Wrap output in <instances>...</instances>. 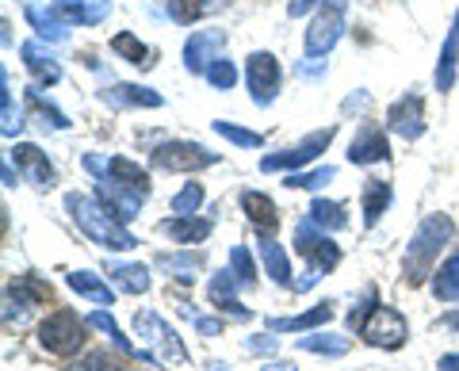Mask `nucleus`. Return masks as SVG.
Here are the masks:
<instances>
[{
    "label": "nucleus",
    "mask_w": 459,
    "mask_h": 371,
    "mask_svg": "<svg viewBox=\"0 0 459 371\" xmlns=\"http://www.w3.org/2000/svg\"><path fill=\"white\" fill-rule=\"evenodd\" d=\"M276 345H280L276 337H249V341H246L249 352H276Z\"/></svg>",
    "instance_id": "a18cd8bd"
},
{
    "label": "nucleus",
    "mask_w": 459,
    "mask_h": 371,
    "mask_svg": "<svg viewBox=\"0 0 459 371\" xmlns=\"http://www.w3.org/2000/svg\"><path fill=\"white\" fill-rule=\"evenodd\" d=\"M0 111H4V123H0V131H4V138H12L20 131V108L12 104V89H8V73H4V96H0Z\"/></svg>",
    "instance_id": "79ce46f5"
},
{
    "label": "nucleus",
    "mask_w": 459,
    "mask_h": 371,
    "mask_svg": "<svg viewBox=\"0 0 459 371\" xmlns=\"http://www.w3.org/2000/svg\"><path fill=\"white\" fill-rule=\"evenodd\" d=\"M241 211H246L249 226L261 237H272L280 230V211H276V203H272L264 192H246V195H241Z\"/></svg>",
    "instance_id": "6ab92c4d"
},
{
    "label": "nucleus",
    "mask_w": 459,
    "mask_h": 371,
    "mask_svg": "<svg viewBox=\"0 0 459 371\" xmlns=\"http://www.w3.org/2000/svg\"><path fill=\"white\" fill-rule=\"evenodd\" d=\"M204 77H207V81H211L219 92H230V89H234V84H238V65L230 62V58H214V62H211V69H207Z\"/></svg>",
    "instance_id": "58836bf2"
},
{
    "label": "nucleus",
    "mask_w": 459,
    "mask_h": 371,
    "mask_svg": "<svg viewBox=\"0 0 459 371\" xmlns=\"http://www.w3.org/2000/svg\"><path fill=\"white\" fill-rule=\"evenodd\" d=\"M84 168H89L96 180H104V184H123V188H131V192L150 195V173L142 165H134L131 157H111V161H100L96 153H89V157H84Z\"/></svg>",
    "instance_id": "1a4fd4ad"
},
{
    "label": "nucleus",
    "mask_w": 459,
    "mask_h": 371,
    "mask_svg": "<svg viewBox=\"0 0 459 371\" xmlns=\"http://www.w3.org/2000/svg\"><path fill=\"white\" fill-rule=\"evenodd\" d=\"M20 58H23L27 69H31V77H35L39 84H57V81H62V65H57L54 54L42 50L39 42H23V47H20Z\"/></svg>",
    "instance_id": "4be33fe9"
},
{
    "label": "nucleus",
    "mask_w": 459,
    "mask_h": 371,
    "mask_svg": "<svg viewBox=\"0 0 459 371\" xmlns=\"http://www.w3.org/2000/svg\"><path fill=\"white\" fill-rule=\"evenodd\" d=\"M444 322H448L452 330H459V310H452V314H448V318H444Z\"/></svg>",
    "instance_id": "3c124183"
},
{
    "label": "nucleus",
    "mask_w": 459,
    "mask_h": 371,
    "mask_svg": "<svg viewBox=\"0 0 459 371\" xmlns=\"http://www.w3.org/2000/svg\"><path fill=\"white\" fill-rule=\"evenodd\" d=\"M455 62H459V31L448 35V42H444L440 50V65H437V89L448 92L455 84Z\"/></svg>",
    "instance_id": "72a5a7b5"
},
{
    "label": "nucleus",
    "mask_w": 459,
    "mask_h": 371,
    "mask_svg": "<svg viewBox=\"0 0 459 371\" xmlns=\"http://www.w3.org/2000/svg\"><path fill=\"white\" fill-rule=\"evenodd\" d=\"M230 272H234V280L241 283V288H253L256 283V264H253V253L246 246H234L230 249Z\"/></svg>",
    "instance_id": "4c0bfd02"
},
{
    "label": "nucleus",
    "mask_w": 459,
    "mask_h": 371,
    "mask_svg": "<svg viewBox=\"0 0 459 371\" xmlns=\"http://www.w3.org/2000/svg\"><path fill=\"white\" fill-rule=\"evenodd\" d=\"M96 199L111 211L115 219H123V222H131L138 215V207L146 203V195H142V192H131V188H123V184H104V180L96 184Z\"/></svg>",
    "instance_id": "f3484780"
},
{
    "label": "nucleus",
    "mask_w": 459,
    "mask_h": 371,
    "mask_svg": "<svg viewBox=\"0 0 459 371\" xmlns=\"http://www.w3.org/2000/svg\"><path fill=\"white\" fill-rule=\"evenodd\" d=\"M226 47V31H195L188 42H184V65H188V73H207L211 62L214 58H222V50Z\"/></svg>",
    "instance_id": "f8f14e48"
},
{
    "label": "nucleus",
    "mask_w": 459,
    "mask_h": 371,
    "mask_svg": "<svg viewBox=\"0 0 459 371\" xmlns=\"http://www.w3.org/2000/svg\"><path fill=\"white\" fill-rule=\"evenodd\" d=\"M333 134H337V126H325V131H314L303 142H295V146L261 157V173H299V168L310 165L318 153H325V146L333 142Z\"/></svg>",
    "instance_id": "423d86ee"
},
{
    "label": "nucleus",
    "mask_w": 459,
    "mask_h": 371,
    "mask_svg": "<svg viewBox=\"0 0 459 371\" xmlns=\"http://www.w3.org/2000/svg\"><path fill=\"white\" fill-rule=\"evenodd\" d=\"M12 161L23 168L27 180H31L35 188H42V192H50V188H54V168H50L47 153H42L39 146H31V142H20V146L12 150Z\"/></svg>",
    "instance_id": "a211bd4d"
},
{
    "label": "nucleus",
    "mask_w": 459,
    "mask_h": 371,
    "mask_svg": "<svg viewBox=\"0 0 459 371\" xmlns=\"http://www.w3.org/2000/svg\"><path fill=\"white\" fill-rule=\"evenodd\" d=\"M356 330H360V337L368 341L371 349H386V352L402 349L406 345V337H410L406 318H402L394 306H379V303H371V310L356 322Z\"/></svg>",
    "instance_id": "39448f33"
},
{
    "label": "nucleus",
    "mask_w": 459,
    "mask_h": 371,
    "mask_svg": "<svg viewBox=\"0 0 459 371\" xmlns=\"http://www.w3.org/2000/svg\"><path fill=\"white\" fill-rule=\"evenodd\" d=\"M214 134H222L226 142H234V146H241V150H261L264 146V134L246 131V126L226 123V119H214Z\"/></svg>",
    "instance_id": "e433bc0d"
},
{
    "label": "nucleus",
    "mask_w": 459,
    "mask_h": 371,
    "mask_svg": "<svg viewBox=\"0 0 459 371\" xmlns=\"http://www.w3.org/2000/svg\"><path fill=\"white\" fill-rule=\"evenodd\" d=\"M150 161L161 173H195V168L219 165V153H211L199 142H165V146H157L150 153Z\"/></svg>",
    "instance_id": "0eeeda50"
},
{
    "label": "nucleus",
    "mask_w": 459,
    "mask_h": 371,
    "mask_svg": "<svg viewBox=\"0 0 459 371\" xmlns=\"http://www.w3.org/2000/svg\"><path fill=\"white\" fill-rule=\"evenodd\" d=\"M261 264L280 288H291V261H287V253L276 237H261Z\"/></svg>",
    "instance_id": "a878e982"
},
{
    "label": "nucleus",
    "mask_w": 459,
    "mask_h": 371,
    "mask_svg": "<svg viewBox=\"0 0 459 371\" xmlns=\"http://www.w3.org/2000/svg\"><path fill=\"white\" fill-rule=\"evenodd\" d=\"M0 173H4V184H8V188H16V180H20V177H12V161H4V168H0Z\"/></svg>",
    "instance_id": "8fccbe9b"
},
{
    "label": "nucleus",
    "mask_w": 459,
    "mask_h": 371,
    "mask_svg": "<svg viewBox=\"0 0 459 371\" xmlns=\"http://www.w3.org/2000/svg\"><path fill=\"white\" fill-rule=\"evenodd\" d=\"M134 337L150 341L153 349H161L165 360H172V364H188V352H184L177 330H172V325L161 318V314H153V310L134 314Z\"/></svg>",
    "instance_id": "9d476101"
},
{
    "label": "nucleus",
    "mask_w": 459,
    "mask_h": 371,
    "mask_svg": "<svg viewBox=\"0 0 459 371\" xmlns=\"http://www.w3.org/2000/svg\"><path fill=\"white\" fill-rule=\"evenodd\" d=\"M47 298H50V283H42L35 276H16V283H8V303L20 306V318H23L27 306L47 303Z\"/></svg>",
    "instance_id": "393cba45"
},
{
    "label": "nucleus",
    "mask_w": 459,
    "mask_h": 371,
    "mask_svg": "<svg viewBox=\"0 0 459 371\" xmlns=\"http://www.w3.org/2000/svg\"><path fill=\"white\" fill-rule=\"evenodd\" d=\"M84 330H89V318H77L74 310H54L39 325V345L54 356H74L84 349Z\"/></svg>",
    "instance_id": "20e7f679"
},
{
    "label": "nucleus",
    "mask_w": 459,
    "mask_h": 371,
    "mask_svg": "<svg viewBox=\"0 0 459 371\" xmlns=\"http://www.w3.org/2000/svg\"><path fill=\"white\" fill-rule=\"evenodd\" d=\"M246 81H249L253 104L268 108L272 99H276V92H280V62L272 58L268 50L249 54V62H246Z\"/></svg>",
    "instance_id": "9b49d317"
},
{
    "label": "nucleus",
    "mask_w": 459,
    "mask_h": 371,
    "mask_svg": "<svg viewBox=\"0 0 459 371\" xmlns=\"http://www.w3.org/2000/svg\"><path fill=\"white\" fill-rule=\"evenodd\" d=\"M234 288H238L234 272H230V268H222V272L211 280V288H207V298H211V306L219 310V314H230V318H234V322H249V318H253V310L238 303Z\"/></svg>",
    "instance_id": "2eb2a0df"
},
{
    "label": "nucleus",
    "mask_w": 459,
    "mask_h": 371,
    "mask_svg": "<svg viewBox=\"0 0 459 371\" xmlns=\"http://www.w3.org/2000/svg\"><path fill=\"white\" fill-rule=\"evenodd\" d=\"M111 104H126V108H161L165 104V96L161 92H153V89H142V84H115L111 92H104Z\"/></svg>",
    "instance_id": "bb28decb"
},
{
    "label": "nucleus",
    "mask_w": 459,
    "mask_h": 371,
    "mask_svg": "<svg viewBox=\"0 0 459 371\" xmlns=\"http://www.w3.org/2000/svg\"><path fill=\"white\" fill-rule=\"evenodd\" d=\"M452 31H459V16H455V23H452Z\"/></svg>",
    "instance_id": "864d4df0"
},
{
    "label": "nucleus",
    "mask_w": 459,
    "mask_h": 371,
    "mask_svg": "<svg viewBox=\"0 0 459 371\" xmlns=\"http://www.w3.org/2000/svg\"><path fill=\"white\" fill-rule=\"evenodd\" d=\"M295 249L307 256L310 261V268H307V276L295 283V291H307V288H314L322 276H329L333 268L341 264V249L333 246V241L325 237V230L318 222H299V230H295Z\"/></svg>",
    "instance_id": "7ed1b4c3"
},
{
    "label": "nucleus",
    "mask_w": 459,
    "mask_h": 371,
    "mask_svg": "<svg viewBox=\"0 0 459 371\" xmlns=\"http://www.w3.org/2000/svg\"><path fill=\"white\" fill-rule=\"evenodd\" d=\"M299 73L314 81V77H325V65H307V62H303V65H299Z\"/></svg>",
    "instance_id": "49530a36"
},
{
    "label": "nucleus",
    "mask_w": 459,
    "mask_h": 371,
    "mask_svg": "<svg viewBox=\"0 0 459 371\" xmlns=\"http://www.w3.org/2000/svg\"><path fill=\"white\" fill-rule=\"evenodd\" d=\"M180 310L188 314L192 325H195V330L204 333V337H219V333H222V318H207V314H195L192 303H180Z\"/></svg>",
    "instance_id": "37998d69"
},
{
    "label": "nucleus",
    "mask_w": 459,
    "mask_h": 371,
    "mask_svg": "<svg viewBox=\"0 0 459 371\" xmlns=\"http://www.w3.org/2000/svg\"><path fill=\"white\" fill-rule=\"evenodd\" d=\"M433 295L440 303H459V249L444 261V268L433 272Z\"/></svg>",
    "instance_id": "c85d7f7f"
},
{
    "label": "nucleus",
    "mask_w": 459,
    "mask_h": 371,
    "mask_svg": "<svg viewBox=\"0 0 459 371\" xmlns=\"http://www.w3.org/2000/svg\"><path fill=\"white\" fill-rule=\"evenodd\" d=\"M261 371H299L291 360H272V364H264Z\"/></svg>",
    "instance_id": "de8ad7c7"
},
{
    "label": "nucleus",
    "mask_w": 459,
    "mask_h": 371,
    "mask_svg": "<svg viewBox=\"0 0 459 371\" xmlns=\"http://www.w3.org/2000/svg\"><path fill=\"white\" fill-rule=\"evenodd\" d=\"M219 8V0H169L165 12H169V20L172 23H199V16H207V12Z\"/></svg>",
    "instance_id": "2f4dec72"
},
{
    "label": "nucleus",
    "mask_w": 459,
    "mask_h": 371,
    "mask_svg": "<svg viewBox=\"0 0 459 371\" xmlns=\"http://www.w3.org/2000/svg\"><path fill=\"white\" fill-rule=\"evenodd\" d=\"M310 222H318L322 230H344L349 226V219H344V207L333 203V199H314L310 211H307Z\"/></svg>",
    "instance_id": "473e14b6"
},
{
    "label": "nucleus",
    "mask_w": 459,
    "mask_h": 371,
    "mask_svg": "<svg viewBox=\"0 0 459 371\" xmlns=\"http://www.w3.org/2000/svg\"><path fill=\"white\" fill-rule=\"evenodd\" d=\"M69 288H74L81 298H89V303H100V306H111L115 303V291L108 288V280L89 272V268H77V272H69Z\"/></svg>",
    "instance_id": "5701e85b"
},
{
    "label": "nucleus",
    "mask_w": 459,
    "mask_h": 371,
    "mask_svg": "<svg viewBox=\"0 0 459 371\" xmlns=\"http://www.w3.org/2000/svg\"><path fill=\"white\" fill-rule=\"evenodd\" d=\"M204 207V184H188L172 195V215H195Z\"/></svg>",
    "instance_id": "ea45409f"
},
{
    "label": "nucleus",
    "mask_w": 459,
    "mask_h": 371,
    "mask_svg": "<svg viewBox=\"0 0 459 371\" xmlns=\"http://www.w3.org/2000/svg\"><path fill=\"white\" fill-rule=\"evenodd\" d=\"M337 177V168H329V165H322V168H310V173H287V188H322V184H329Z\"/></svg>",
    "instance_id": "a19ab883"
},
{
    "label": "nucleus",
    "mask_w": 459,
    "mask_h": 371,
    "mask_svg": "<svg viewBox=\"0 0 459 371\" xmlns=\"http://www.w3.org/2000/svg\"><path fill=\"white\" fill-rule=\"evenodd\" d=\"M207 371H230V367H226L222 360H211V364H207Z\"/></svg>",
    "instance_id": "603ef678"
},
{
    "label": "nucleus",
    "mask_w": 459,
    "mask_h": 371,
    "mask_svg": "<svg viewBox=\"0 0 459 371\" xmlns=\"http://www.w3.org/2000/svg\"><path fill=\"white\" fill-rule=\"evenodd\" d=\"M352 341L349 337H341V333H318V330H310L299 337V349L303 352H318V356H344L349 352Z\"/></svg>",
    "instance_id": "7c9ffc66"
},
{
    "label": "nucleus",
    "mask_w": 459,
    "mask_h": 371,
    "mask_svg": "<svg viewBox=\"0 0 459 371\" xmlns=\"http://www.w3.org/2000/svg\"><path fill=\"white\" fill-rule=\"evenodd\" d=\"M65 211H69V219L77 222V230L89 237V241H96V246L115 249V253H131V249L138 246V237L126 230L123 219H115L111 211L100 203V199L69 192V195H65Z\"/></svg>",
    "instance_id": "f257e3e1"
},
{
    "label": "nucleus",
    "mask_w": 459,
    "mask_h": 371,
    "mask_svg": "<svg viewBox=\"0 0 459 371\" xmlns=\"http://www.w3.org/2000/svg\"><path fill=\"white\" fill-rule=\"evenodd\" d=\"M69 371H115V364L108 360V352H89L84 360H77Z\"/></svg>",
    "instance_id": "c03bdc74"
},
{
    "label": "nucleus",
    "mask_w": 459,
    "mask_h": 371,
    "mask_svg": "<svg viewBox=\"0 0 459 371\" xmlns=\"http://www.w3.org/2000/svg\"><path fill=\"white\" fill-rule=\"evenodd\" d=\"M57 20L65 27L69 23H81V27H96L111 16V0H62V4L50 8Z\"/></svg>",
    "instance_id": "dca6fc26"
},
{
    "label": "nucleus",
    "mask_w": 459,
    "mask_h": 371,
    "mask_svg": "<svg viewBox=\"0 0 459 371\" xmlns=\"http://www.w3.org/2000/svg\"><path fill=\"white\" fill-rule=\"evenodd\" d=\"M341 35H344V0H329L307 27V54L310 58H325L341 42Z\"/></svg>",
    "instance_id": "6e6552de"
},
{
    "label": "nucleus",
    "mask_w": 459,
    "mask_h": 371,
    "mask_svg": "<svg viewBox=\"0 0 459 371\" xmlns=\"http://www.w3.org/2000/svg\"><path fill=\"white\" fill-rule=\"evenodd\" d=\"M157 230L165 237H172L177 246H199V241L211 234V222L199 219V215H172L165 222H157Z\"/></svg>",
    "instance_id": "aec40b11"
},
{
    "label": "nucleus",
    "mask_w": 459,
    "mask_h": 371,
    "mask_svg": "<svg viewBox=\"0 0 459 371\" xmlns=\"http://www.w3.org/2000/svg\"><path fill=\"white\" fill-rule=\"evenodd\" d=\"M329 318H333V303H318L303 314H291V318H272L268 330L272 333H310V330H318V325H325Z\"/></svg>",
    "instance_id": "412c9836"
},
{
    "label": "nucleus",
    "mask_w": 459,
    "mask_h": 371,
    "mask_svg": "<svg viewBox=\"0 0 459 371\" xmlns=\"http://www.w3.org/2000/svg\"><path fill=\"white\" fill-rule=\"evenodd\" d=\"M391 157V142H386V131L376 123H364L356 131L352 146H349V161L352 165H376V161H386Z\"/></svg>",
    "instance_id": "4468645a"
},
{
    "label": "nucleus",
    "mask_w": 459,
    "mask_h": 371,
    "mask_svg": "<svg viewBox=\"0 0 459 371\" xmlns=\"http://www.w3.org/2000/svg\"><path fill=\"white\" fill-rule=\"evenodd\" d=\"M452 230L455 226H452L448 215H425L421 219V226L410 237L406 261H402V276H406L410 288H418V283H425L429 276H433V264L444 253V246L452 241Z\"/></svg>",
    "instance_id": "f03ea898"
},
{
    "label": "nucleus",
    "mask_w": 459,
    "mask_h": 371,
    "mask_svg": "<svg viewBox=\"0 0 459 371\" xmlns=\"http://www.w3.org/2000/svg\"><path fill=\"white\" fill-rule=\"evenodd\" d=\"M111 50H115V54H123V58L131 62V65H142V69H146V65H153V62H150V58H153V54H150V47H146V42H138L131 31L115 35V39H111Z\"/></svg>",
    "instance_id": "f704fd0d"
},
{
    "label": "nucleus",
    "mask_w": 459,
    "mask_h": 371,
    "mask_svg": "<svg viewBox=\"0 0 459 371\" xmlns=\"http://www.w3.org/2000/svg\"><path fill=\"white\" fill-rule=\"evenodd\" d=\"M108 276L119 283V291H126V295L150 291V268L146 264H108Z\"/></svg>",
    "instance_id": "cd10ccee"
},
{
    "label": "nucleus",
    "mask_w": 459,
    "mask_h": 371,
    "mask_svg": "<svg viewBox=\"0 0 459 371\" xmlns=\"http://www.w3.org/2000/svg\"><path fill=\"white\" fill-rule=\"evenodd\" d=\"M23 12H27V20H31V27H35V31H39L42 39H54V42H62V39H65L69 27H65L62 20H57L54 12H42V8H35V4H27Z\"/></svg>",
    "instance_id": "c9c22d12"
},
{
    "label": "nucleus",
    "mask_w": 459,
    "mask_h": 371,
    "mask_svg": "<svg viewBox=\"0 0 459 371\" xmlns=\"http://www.w3.org/2000/svg\"><path fill=\"white\" fill-rule=\"evenodd\" d=\"M440 371H459V352H448L440 360Z\"/></svg>",
    "instance_id": "09e8293b"
},
{
    "label": "nucleus",
    "mask_w": 459,
    "mask_h": 371,
    "mask_svg": "<svg viewBox=\"0 0 459 371\" xmlns=\"http://www.w3.org/2000/svg\"><path fill=\"white\" fill-rule=\"evenodd\" d=\"M157 264H161L177 283H195L199 272H204V256L188 253V249H184V253H161V256H157Z\"/></svg>",
    "instance_id": "b1692460"
},
{
    "label": "nucleus",
    "mask_w": 459,
    "mask_h": 371,
    "mask_svg": "<svg viewBox=\"0 0 459 371\" xmlns=\"http://www.w3.org/2000/svg\"><path fill=\"white\" fill-rule=\"evenodd\" d=\"M386 126H391L394 134H402L406 142L421 138L425 134V104H421V96H402L398 104H391V111H386Z\"/></svg>",
    "instance_id": "ddd939ff"
},
{
    "label": "nucleus",
    "mask_w": 459,
    "mask_h": 371,
    "mask_svg": "<svg viewBox=\"0 0 459 371\" xmlns=\"http://www.w3.org/2000/svg\"><path fill=\"white\" fill-rule=\"evenodd\" d=\"M386 207H391V184L364 180V226H376Z\"/></svg>",
    "instance_id": "c756f323"
}]
</instances>
